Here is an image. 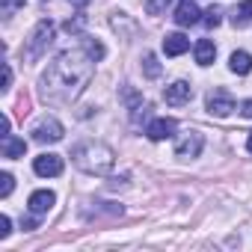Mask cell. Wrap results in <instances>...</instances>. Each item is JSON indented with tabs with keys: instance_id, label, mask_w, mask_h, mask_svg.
<instances>
[{
	"instance_id": "obj_9",
	"label": "cell",
	"mask_w": 252,
	"mask_h": 252,
	"mask_svg": "<svg viewBox=\"0 0 252 252\" xmlns=\"http://www.w3.org/2000/svg\"><path fill=\"white\" fill-rule=\"evenodd\" d=\"M33 172L42 175V178H57V175H63V158L45 152V155H39V158L33 160Z\"/></svg>"
},
{
	"instance_id": "obj_10",
	"label": "cell",
	"mask_w": 252,
	"mask_h": 252,
	"mask_svg": "<svg viewBox=\"0 0 252 252\" xmlns=\"http://www.w3.org/2000/svg\"><path fill=\"white\" fill-rule=\"evenodd\" d=\"M199 6H196V0H178V6H175V24L178 27H193V24H199Z\"/></svg>"
},
{
	"instance_id": "obj_22",
	"label": "cell",
	"mask_w": 252,
	"mask_h": 252,
	"mask_svg": "<svg viewBox=\"0 0 252 252\" xmlns=\"http://www.w3.org/2000/svg\"><path fill=\"white\" fill-rule=\"evenodd\" d=\"M220 21H222V9H220V6H211V9L205 12V24H208V27H217Z\"/></svg>"
},
{
	"instance_id": "obj_11",
	"label": "cell",
	"mask_w": 252,
	"mask_h": 252,
	"mask_svg": "<svg viewBox=\"0 0 252 252\" xmlns=\"http://www.w3.org/2000/svg\"><path fill=\"white\" fill-rule=\"evenodd\" d=\"M122 101L128 104V110H131V119H134V122H140V116H146V110H149L146 98H143L134 86H125V89H122Z\"/></svg>"
},
{
	"instance_id": "obj_14",
	"label": "cell",
	"mask_w": 252,
	"mask_h": 252,
	"mask_svg": "<svg viewBox=\"0 0 252 252\" xmlns=\"http://www.w3.org/2000/svg\"><path fill=\"white\" fill-rule=\"evenodd\" d=\"M193 54H196V63H199V65H211L214 57H217V45H214L211 39H199L196 48H193Z\"/></svg>"
},
{
	"instance_id": "obj_19",
	"label": "cell",
	"mask_w": 252,
	"mask_h": 252,
	"mask_svg": "<svg viewBox=\"0 0 252 252\" xmlns=\"http://www.w3.org/2000/svg\"><path fill=\"white\" fill-rule=\"evenodd\" d=\"M169 3H172V0H146V12L149 15H163L169 9Z\"/></svg>"
},
{
	"instance_id": "obj_26",
	"label": "cell",
	"mask_w": 252,
	"mask_h": 252,
	"mask_svg": "<svg viewBox=\"0 0 252 252\" xmlns=\"http://www.w3.org/2000/svg\"><path fill=\"white\" fill-rule=\"evenodd\" d=\"M9 128H12V122H9V116H3V119H0V137H9Z\"/></svg>"
},
{
	"instance_id": "obj_17",
	"label": "cell",
	"mask_w": 252,
	"mask_h": 252,
	"mask_svg": "<svg viewBox=\"0 0 252 252\" xmlns=\"http://www.w3.org/2000/svg\"><path fill=\"white\" fill-rule=\"evenodd\" d=\"M24 152H27V143L21 140V137H6L3 140V158H9V160H15V158H24Z\"/></svg>"
},
{
	"instance_id": "obj_13",
	"label": "cell",
	"mask_w": 252,
	"mask_h": 252,
	"mask_svg": "<svg viewBox=\"0 0 252 252\" xmlns=\"http://www.w3.org/2000/svg\"><path fill=\"white\" fill-rule=\"evenodd\" d=\"M190 51V39L184 36V33H169L166 39H163V54L166 57H181V54H187Z\"/></svg>"
},
{
	"instance_id": "obj_5",
	"label": "cell",
	"mask_w": 252,
	"mask_h": 252,
	"mask_svg": "<svg viewBox=\"0 0 252 252\" xmlns=\"http://www.w3.org/2000/svg\"><path fill=\"white\" fill-rule=\"evenodd\" d=\"M202 146H205V137H202L199 131H184V134H178V140H175V158L193 160V158L202 155Z\"/></svg>"
},
{
	"instance_id": "obj_25",
	"label": "cell",
	"mask_w": 252,
	"mask_h": 252,
	"mask_svg": "<svg viewBox=\"0 0 252 252\" xmlns=\"http://www.w3.org/2000/svg\"><path fill=\"white\" fill-rule=\"evenodd\" d=\"M9 86H12V65L3 63V89H9Z\"/></svg>"
},
{
	"instance_id": "obj_3",
	"label": "cell",
	"mask_w": 252,
	"mask_h": 252,
	"mask_svg": "<svg viewBox=\"0 0 252 252\" xmlns=\"http://www.w3.org/2000/svg\"><path fill=\"white\" fill-rule=\"evenodd\" d=\"M54 33H57V27H54V21H51V18L39 21V24H36V30L30 33V42H27V57H30V60L42 57V54L48 51V45L54 42Z\"/></svg>"
},
{
	"instance_id": "obj_7",
	"label": "cell",
	"mask_w": 252,
	"mask_h": 252,
	"mask_svg": "<svg viewBox=\"0 0 252 252\" xmlns=\"http://www.w3.org/2000/svg\"><path fill=\"white\" fill-rule=\"evenodd\" d=\"M175 131H178V122H175V119H169V116H158V119H152V122L146 125V137H149V140H155V143L175 137Z\"/></svg>"
},
{
	"instance_id": "obj_8",
	"label": "cell",
	"mask_w": 252,
	"mask_h": 252,
	"mask_svg": "<svg viewBox=\"0 0 252 252\" xmlns=\"http://www.w3.org/2000/svg\"><path fill=\"white\" fill-rule=\"evenodd\" d=\"M190 98H193V86L187 80H175L163 89V101L169 107H184V104H190Z\"/></svg>"
},
{
	"instance_id": "obj_20",
	"label": "cell",
	"mask_w": 252,
	"mask_h": 252,
	"mask_svg": "<svg viewBox=\"0 0 252 252\" xmlns=\"http://www.w3.org/2000/svg\"><path fill=\"white\" fill-rule=\"evenodd\" d=\"M83 48H86V51H89V57H92V60H95V63H98V60H101V57H104V45H101V42H98V39H83Z\"/></svg>"
},
{
	"instance_id": "obj_12",
	"label": "cell",
	"mask_w": 252,
	"mask_h": 252,
	"mask_svg": "<svg viewBox=\"0 0 252 252\" xmlns=\"http://www.w3.org/2000/svg\"><path fill=\"white\" fill-rule=\"evenodd\" d=\"M54 202H57V196H54L51 190H33L30 199H27V208H30V214L42 217V214H48V211L54 208Z\"/></svg>"
},
{
	"instance_id": "obj_27",
	"label": "cell",
	"mask_w": 252,
	"mask_h": 252,
	"mask_svg": "<svg viewBox=\"0 0 252 252\" xmlns=\"http://www.w3.org/2000/svg\"><path fill=\"white\" fill-rule=\"evenodd\" d=\"M240 113H243L246 119H252V98H246V101L240 104Z\"/></svg>"
},
{
	"instance_id": "obj_23",
	"label": "cell",
	"mask_w": 252,
	"mask_h": 252,
	"mask_svg": "<svg viewBox=\"0 0 252 252\" xmlns=\"http://www.w3.org/2000/svg\"><path fill=\"white\" fill-rule=\"evenodd\" d=\"M9 231H12V220L3 214V217H0V240H6V237H9Z\"/></svg>"
},
{
	"instance_id": "obj_16",
	"label": "cell",
	"mask_w": 252,
	"mask_h": 252,
	"mask_svg": "<svg viewBox=\"0 0 252 252\" xmlns=\"http://www.w3.org/2000/svg\"><path fill=\"white\" fill-rule=\"evenodd\" d=\"M228 68H231L234 74H249V71H252V57H249L246 51H234V54L228 57Z\"/></svg>"
},
{
	"instance_id": "obj_18",
	"label": "cell",
	"mask_w": 252,
	"mask_h": 252,
	"mask_svg": "<svg viewBox=\"0 0 252 252\" xmlns=\"http://www.w3.org/2000/svg\"><path fill=\"white\" fill-rule=\"evenodd\" d=\"M143 71H146V77H160V63H158L155 54H146L143 57Z\"/></svg>"
},
{
	"instance_id": "obj_24",
	"label": "cell",
	"mask_w": 252,
	"mask_h": 252,
	"mask_svg": "<svg viewBox=\"0 0 252 252\" xmlns=\"http://www.w3.org/2000/svg\"><path fill=\"white\" fill-rule=\"evenodd\" d=\"M83 24H86V18H83V15H80V18H74V21H65V33H77Z\"/></svg>"
},
{
	"instance_id": "obj_2",
	"label": "cell",
	"mask_w": 252,
	"mask_h": 252,
	"mask_svg": "<svg viewBox=\"0 0 252 252\" xmlns=\"http://www.w3.org/2000/svg\"><path fill=\"white\" fill-rule=\"evenodd\" d=\"M71 160L86 175H107L116 163V152L101 140H83L71 149Z\"/></svg>"
},
{
	"instance_id": "obj_15",
	"label": "cell",
	"mask_w": 252,
	"mask_h": 252,
	"mask_svg": "<svg viewBox=\"0 0 252 252\" xmlns=\"http://www.w3.org/2000/svg\"><path fill=\"white\" fill-rule=\"evenodd\" d=\"M231 24H234V27L252 24V0H240V3L231 9Z\"/></svg>"
},
{
	"instance_id": "obj_21",
	"label": "cell",
	"mask_w": 252,
	"mask_h": 252,
	"mask_svg": "<svg viewBox=\"0 0 252 252\" xmlns=\"http://www.w3.org/2000/svg\"><path fill=\"white\" fill-rule=\"evenodd\" d=\"M12 187H15V178H12L9 172H3V175H0V196L6 199V196L12 193Z\"/></svg>"
},
{
	"instance_id": "obj_6",
	"label": "cell",
	"mask_w": 252,
	"mask_h": 252,
	"mask_svg": "<svg viewBox=\"0 0 252 252\" xmlns=\"http://www.w3.org/2000/svg\"><path fill=\"white\" fill-rule=\"evenodd\" d=\"M205 107H208V113H211V116L225 119V116L234 110V98H231L225 89H211V92L205 95Z\"/></svg>"
},
{
	"instance_id": "obj_4",
	"label": "cell",
	"mask_w": 252,
	"mask_h": 252,
	"mask_svg": "<svg viewBox=\"0 0 252 252\" xmlns=\"http://www.w3.org/2000/svg\"><path fill=\"white\" fill-rule=\"evenodd\" d=\"M33 140L36 143H60L63 140V134H65V128H63V122L60 119H54V116H42L36 125H33Z\"/></svg>"
},
{
	"instance_id": "obj_1",
	"label": "cell",
	"mask_w": 252,
	"mask_h": 252,
	"mask_svg": "<svg viewBox=\"0 0 252 252\" xmlns=\"http://www.w3.org/2000/svg\"><path fill=\"white\" fill-rule=\"evenodd\" d=\"M92 71H95V60L89 57L86 48L57 54L42 74V98L65 101V104L74 101L83 92V86L89 83Z\"/></svg>"
},
{
	"instance_id": "obj_29",
	"label": "cell",
	"mask_w": 252,
	"mask_h": 252,
	"mask_svg": "<svg viewBox=\"0 0 252 252\" xmlns=\"http://www.w3.org/2000/svg\"><path fill=\"white\" fill-rule=\"evenodd\" d=\"M74 6H86V3H92V0H71Z\"/></svg>"
},
{
	"instance_id": "obj_30",
	"label": "cell",
	"mask_w": 252,
	"mask_h": 252,
	"mask_svg": "<svg viewBox=\"0 0 252 252\" xmlns=\"http://www.w3.org/2000/svg\"><path fill=\"white\" fill-rule=\"evenodd\" d=\"M246 149H249V155H252V134H249V140H246Z\"/></svg>"
},
{
	"instance_id": "obj_28",
	"label": "cell",
	"mask_w": 252,
	"mask_h": 252,
	"mask_svg": "<svg viewBox=\"0 0 252 252\" xmlns=\"http://www.w3.org/2000/svg\"><path fill=\"white\" fill-rule=\"evenodd\" d=\"M33 217H36V214H33ZM33 217H30V220H24V228H27V231H33V228H36V225H39V222H36V220H33Z\"/></svg>"
}]
</instances>
